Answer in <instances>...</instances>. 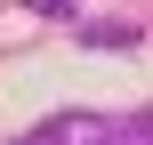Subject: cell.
<instances>
[{"instance_id":"cell-1","label":"cell","mask_w":153,"mask_h":145,"mask_svg":"<svg viewBox=\"0 0 153 145\" xmlns=\"http://www.w3.org/2000/svg\"><path fill=\"white\" fill-rule=\"evenodd\" d=\"M48 129L56 145H121V121H105V113H56Z\"/></svg>"},{"instance_id":"cell-2","label":"cell","mask_w":153,"mask_h":145,"mask_svg":"<svg viewBox=\"0 0 153 145\" xmlns=\"http://www.w3.org/2000/svg\"><path fill=\"white\" fill-rule=\"evenodd\" d=\"M121 145H153V105H145V113H129V121H121Z\"/></svg>"},{"instance_id":"cell-3","label":"cell","mask_w":153,"mask_h":145,"mask_svg":"<svg viewBox=\"0 0 153 145\" xmlns=\"http://www.w3.org/2000/svg\"><path fill=\"white\" fill-rule=\"evenodd\" d=\"M16 145H56V129H32V137H16Z\"/></svg>"}]
</instances>
